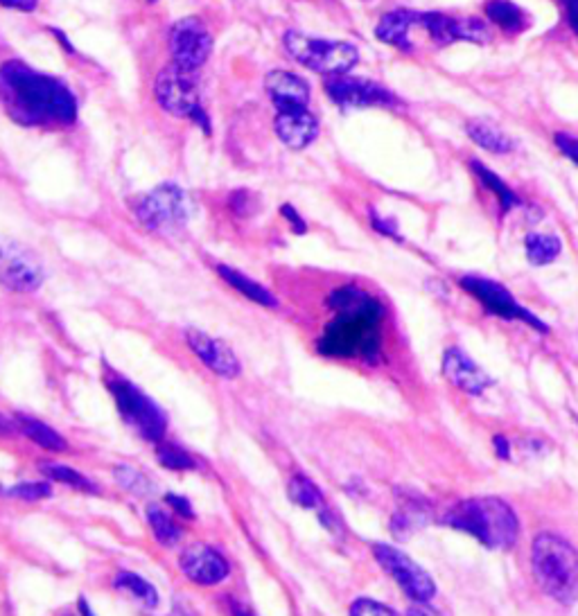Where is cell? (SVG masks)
Returning <instances> with one entry per match:
<instances>
[{
  "instance_id": "obj_32",
  "label": "cell",
  "mask_w": 578,
  "mask_h": 616,
  "mask_svg": "<svg viewBox=\"0 0 578 616\" xmlns=\"http://www.w3.org/2000/svg\"><path fill=\"white\" fill-rule=\"evenodd\" d=\"M116 479L122 483V488H127L134 495H147L152 490L150 481H147L143 474L136 472L134 468H127V465H120L116 468Z\"/></svg>"
},
{
  "instance_id": "obj_20",
  "label": "cell",
  "mask_w": 578,
  "mask_h": 616,
  "mask_svg": "<svg viewBox=\"0 0 578 616\" xmlns=\"http://www.w3.org/2000/svg\"><path fill=\"white\" fill-rule=\"evenodd\" d=\"M411 25H420V12L411 10H396L384 14L378 28H375V37L382 43H389V46H396L400 50H411L409 41V28Z\"/></svg>"
},
{
  "instance_id": "obj_18",
  "label": "cell",
  "mask_w": 578,
  "mask_h": 616,
  "mask_svg": "<svg viewBox=\"0 0 578 616\" xmlns=\"http://www.w3.org/2000/svg\"><path fill=\"white\" fill-rule=\"evenodd\" d=\"M265 84L271 102L276 104V111L308 109L310 86L303 77L289 73V70H271L265 77Z\"/></svg>"
},
{
  "instance_id": "obj_42",
  "label": "cell",
  "mask_w": 578,
  "mask_h": 616,
  "mask_svg": "<svg viewBox=\"0 0 578 616\" xmlns=\"http://www.w3.org/2000/svg\"><path fill=\"white\" fill-rule=\"evenodd\" d=\"M12 429H14V425L10 420H7L3 413H0V436H7V434H12Z\"/></svg>"
},
{
  "instance_id": "obj_23",
  "label": "cell",
  "mask_w": 578,
  "mask_h": 616,
  "mask_svg": "<svg viewBox=\"0 0 578 616\" xmlns=\"http://www.w3.org/2000/svg\"><path fill=\"white\" fill-rule=\"evenodd\" d=\"M484 12L488 19L504 32L515 34L527 28V12L515 3H511V0H488L484 5Z\"/></svg>"
},
{
  "instance_id": "obj_40",
  "label": "cell",
  "mask_w": 578,
  "mask_h": 616,
  "mask_svg": "<svg viewBox=\"0 0 578 616\" xmlns=\"http://www.w3.org/2000/svg\"><path fill=\"white\" fill-rule=\"evenodd\" d=\"M283 217L289 219V222H292V226H294V231H296V233H305L303 219L294 213V208H292V206H283Z\"/></svg>"
},
{
  "instance_id": "obj_6",
  "label": "cell",
  "mask_w": 578,
  "mask_h": 616,
  "mask_svg": "<svg viewBox=\"0 0 578 616\" xmlns=\"http://www.w3.org/2000/svg\"><path fill=\"white\" fill-rule=\"evenodd\" d=\"M197 70H186L179 66H165L156 77L154 95L163 111L174 118H188L208 131V118L199 102Z\"/></svg>"
},
{
  "instance_id": "obj_33",
  "label": "cell",
  "mask_w": 578,
  "mask_h": 616,
  "mask_svg": "<svg viewBox=\"0 0 578 616\" xmlns=\"http://www.w3.org/2000/svg\"><path fill=\"white\" fill-rule=\"evenodd\" d=\"M10 497L16 499H25V501H37V499H46L52 495V488L48 486L46 481H32V483H19V486H12L5 490Z\"/></svg>"
},
{
  "instance_id": "obj_16",
  "label": "cell",
  "mask_w": 578,
  "mask_h": 616,
  "mask_svg": "<svg viewBox=\"0 0 578 616\" xmlns=\"http://www.w3.org/2000/svg\"><path fill=\"white\" fill-rule=\"evenodd\" d=\"M186 339L192 352L201 359V364L208 366L215 375L226 377V380H233V377L240 375L238 357L233 355V350L226 346V343L208 337V334L201 330H188Z\"/></svg>"
},
{
  "instance_id": "obj_3",
  "label": "cell",
  "mask_w": 578,
  "mask_h": 616,
  "mask_svg": "<svg viewBox=\"0 0 578 616\" xmlns=\"http://www.w3.org/2000/svg\"><path fill=\"white\" fill-rule=\"evenodd\" d=\"M443 524L479 540L486 549L504 551L520 538V519L499 497H470L443 515Z\"/></svg>"
},
{
  "instance_id": "obj_15",
  "label": "cell",
  "mask_w": 578,
  "mask_h": 616,
  "mask_svg": "<svg viewBox=\"0 0 578 616\" xmlns=\"http://www.w3.org/2000/svg\"><path fill=\"white\" fill-rule=\"evenodd\" d=\"M179 567L183 576L197 585H217L229 576V562L220 551L206 547V544H192V547L183 549Z\"/></svg>"
},
{
  "instance_id": "obj_45",
  "label": "cell",
  "mask_w": 578,
  "mask_h": 616,
  "mask_svg": "<svg viewBox=\"0 0 578 616\" xmlns=\"http://www.w3.org/2000/svg\"><path fill=\"white\" fill-rule=\"evenodd\" d=\"M80 614H82V616H95V614L91 612L89 603H86V598H80Z\"/></svg>"
},
{
  "instance_id": "obj_39",
  "label": "cell",
  "mask_w": 578,
  "mask_h": 616,
  "mask_svg": "<svg viewBox=\"0 0 578 616\" xmlns=\"http://www.w3.org/2000/svg\"><path fill=\"white\" fill-rule=\"evenodd\" d=\"M565 10H567L569 28L578 34V0H565Z\"/></svg>"
},
{
  "instance_id": "obj_28",
  "label": "cell",
  "mask_w": 578,
  "mask_h": 616,
  "mask_svg": "<svg viewBox=\"0 0 578 616\" xmlns=\"http://www.w3.org/2000/svg\"><path fill=\"white\" fill-rule=\"evenodd\" d=\"M147 522H150L154 538L159 540L163 547H174V544H179L181 540V531L179 526L172 522V517L161 510L159 506H150L147 508Z\"/></svg>"
},
{
  "instance_id": "obj_36",
  "label": "cell",
  "mask_w": 578,
  "mask_h": 616,
  "mask_svg": "<svg viewBox=\"0 0 578 616\" xmlns=\"http://www.w3.org/2000/svg\"><path fill=\"white\" fill-rule=\"evenodd\" d=\"M371 219H373V226L378 228V231H380L382 235H389V237H393V240H400L396 224L387 222V219H382V217H378V213H371Z\"/></svg>"
},
{
  "instance_id": "obj_43",
  "label": "cell",
  "mask_w": 578,
  "mask_h": 616,
  "mask_svg": "<svg viewBox=\"0 0 578 616\" xmlns=\"http://www.w3.org/2000/svg\"><path fill=\"white\" fill-rule=\"evenodd\" d=\"M495 445L499 447V456H502V459H506V456H509V443H506L504 438H495Z\"/></svg>"
},
{
  "instance_id": "obj_27",
  "label": "cell",
  "mask_w": 578,
  "mask_h": 616,
  "mask_svg": "<svg viewBox=\"0 0 578 616\" xmlns=\"http://www.w3.org/2000/svg\"><path fill=\"white\" fill-rule=\"evenodd\" d=\"M470 167H472V170H475L477 179H479L481 183H484V186L497 197L499 206H502L504 213H509V210H513L515 206H520L518 195H515V192H513L509 186H506V183H504L502 179H499V176H497L493 170H488L486 165H481V163H477V161H472Z\"/></svg>"
},
{
  "instance_id": "obj_25",
  "label": "cell",
  "mask_w": 578,
  "mask_h": 616,
  "mask_svg": "<svg viewBox=\"0 0 578 616\" xmlns=\"http://www.w3.org/2000/svg\"><path fill=\"white\" fill-rule=\"evenodd\" d=\"M524 246H527V258L536 267H545V264L554 262L560 251H563V244H560L558 237L554 235H540V233H529L524 237Z\"/></svg>"
},
{
  "instance_id": "obj_2",
  "label": "cell",
  "mask_w": 578,
  "mask_h": 616,
  "mask_svg": "<svg viewBox=\"0 0 578 616\" xmlns=\"http://www.w3.org/2000/svg\"><path fill=\"white\" fill-rule=\"evenodd\" d=\"M335 319L321 337V352L332 357H355L375 362L382 348L384 310L380 301L359 287H341L330 296Z\"/></svg>"
},
{
  "instance_id": "obj_13",
  "label": "cell",
  "mask_w": 578,
  "mask_h": 616,
  "mask_svg": "<svg viewBox=\"0 0 578 616\" xmlns=\"http://www.w3.org/2000/svg\"><path fill=\"white\" fill-rule=\"evenodd\" d=\"M330 100L341 109H364V107H396L398 100L389 88L369 82V79L337 75L326 82Z\"/></svg>"
},
{
  "instance_id": "obj_19",
  "label": "cell",
  "mask_w": 578,
  "mask_h": 616,
  "mask_svg": "<svg viewBox=\"0 0 578 616\" xmlns=\"http://www.w3.org/2000/svg\"><path fill=\"white\" fill-rule=\"evenodd\" d=\"M274 129L289 149H305L319 136V120L310 109L278 111Z\"/></svg>"
},
{
  "instance_id": "obj_14",
  "label": "cell",
  "mask_w": 578,
  "mask_h": 616,
  "mask_svg": "<svg viewBox=\"0 0 578 616\" xmlns=\"http://www.w3.org/2000/svg\"><path fill=\"white\" fill-rule=\"evenodd\" d=\"M420 25L439 46H448V43L454 41L486 43L490 39L488 25L479 19H461V16L441 12H425L420 14Z\"/></svg>"
},
{
  "instance_id": "obj_11",
  "label": "cell",
  "mask_w": 578,
  "mask_h": 616,
  "mask_svg": "<svg viewBox=\"0 0 578 616\" xmlns=\"http://www.w3.org/2000/svg\"><path fill=\"white\" fill-rule=\"evenodd\" d=\"M43 283V264L28 246L16 240H0V285L10 292L30 294Z\"/></svg>"
},
{
  "instance_id": "obj_1",
  "label": "cell",
  "mask_w": 578,
  "mask_h": 616,
  "mask_svg": "<svg viewBox=\"0 0 578 616\" xmlns=\"http://www.w3.org/2000/svg\"><path fill=\"white\" fill-rule=\"evenodd\" d=\"M0 102L7 116L25 127H68L77 120L70 88L23 61L0 66Z\"/></svg>"
},
{
  "instance_id": "obj_4",
  "label": "cell",
  "mask_w": 578,
  "mask_h": 616,
  "mask_svg": "<svg viewBox=\"0 0 578 616\" xmlns=\"http://www.w3.org/2000/svg\"><path fill=\"white\" fill-rule=\"evenodd\" d=\"M531 567L538 587L556 603H578V549L556 533L536 535Z\"/></svg>"
},
{
  "instance_id": "obj_29",
  "label": "cell",
  "mask_w": 578,
  "mask_h": 616,
  "mask_svg": "<svg viewBox=\"0 0 578 616\" xmlns=\"http://www.w3.org/2000/svg\"><path fill=\"white\" fill-rule=\"evenodd\" d=\"M116 587L125 589L131 596H136L138 601H143L147 607L159 605V592H156L152 583H147L145 578H140L138 574H131V571H122L116 578Z\"/></svg>"
},
{
  "instance_id": "obj_12",
  "label": "cell",
  "mask_w": 578,
  "mask_h": 616,
  "mask_svg": "<svg viewBox=\"0 0 578 616\" xmlns=\"http://www.w3.org/2000/svg\"><path fill=\"white\" fill-rule=\"evenodd\" d=\"M213 50V39L204 21L188 16L172 25L170 30V57L172 64L186 70H197L206 64Z\"/></svg>"
},
{
  "instance_id": "obj_10",
  "label": "cell",
  "mask_w": 578,
  "mask_h": 616,
  "mask_svg": "<svg viewBox=\"0 0 578 616\" xmlns=\"http://www.w3.org/2000/svg\"><path fill=\"white\" fill-rule=\"evenodd\" d=\"M459 285L461 289H466L472 298H477L486 312L499 316V319L522 321V323L531 325V328H536L538 332H549L547 325L542 323L536 314H531L527 307H522L518 301H515V296L509 292V289L495 283V280L479 278V276H463L459 280Z\"/></svg>"
},
{
  "instance_id": "obj_7",
  "label": "cell",
  "mask_w": 578,
  "mask_h": 616,
  "mask_svg": "<svg viewBox=\"0 0 578 616\" xmlns=\"http://www.w3.org/2000/svg\"><path fill=\"white\" fill-rule=\"evenodd\" d=\"M136 215L143 226L156 233H172L188 222L190 204L186 192L177 186H159L138 199Z\"/></svg>"
},
{
  "instance_id": "obj_35",
  "label": "cell",
  "mask_w": 578,
  "mask_h": 616,
  "mask_svg": "<svg viewBox=\"0 0 578 616\" xmlns=\"http://www.w3.org/2000/svg\"><path fill=\"white\" fill-rule=\"evenodd\" d=\"M556 145L560 152L569 158V161L578 165V138L569 136V134H556Z\"/></svg>"
},
{
  "instance_id": "obj_34",
  "label": "cell",
  "mask_w": 578,
  "mask_h": 616,
  "mask_svg": "<svg viewBox=\"0 0 578 616\" xmlns=\"http://www.w3.org/2000/svg\"><path fill=\"white\" fill-rule=\"evenodd\" d=\"M350 616H400L398 612H393L391 607L384 603L373 601V598H357V601L350 605Z\"/></svg>"
},
{
  "instance_id": "obj_22",
  "label": "cell",
  "mask_w": 578,
  "mask_h": 616,
  "mask_svg": "<svg viewBox=\"0 0 578 616\" xmlns=\"http://www.w3.org/2000/svg\"><path fill=\"white\" fill-rule=\"evenodd\" d=\"M217 274H220V276L226 280V283H229L233 289H238V292H240L242 296L251 298L253 303L265 305V307H278L276 296L271 294L269 289H265L260 283H256V280H251L249 276L240 274L238 269L226 267V264H220V267H217Z\"/></svg>"
},
{
  "instance_id": "obj_8",
  "label": "cell",
  "mask_w": 578,
  "mask_h": 616,
  "mask_svg": "<svg viewBox=\"0 0 578 616\" xmlns=\"http://www.w3.org/2000/svg\"><path fill=\"white\" fill-rule=\"evenodd\" d=\"M373 556L414 603H429L436 596L434 578L407 553L391 547V544H375Z\"/></svg>"
},
{
  "instance_id": "obj_9",
  "label": "cell",
  "mask_w": 578,
  "mask_h": 616,
  "mask_svg": "<svg viewBox=\"0 0 578 616\" xmlns=\"http://www.w3.org/2000/svg\"><path fill=\"white\" fill-rule=\"evenodd\" d=\"M109 389L113 393V398H116L122 418H125L145 440L159 443L165 434L163 411L156 407L143 391H138L134 384H129L125 380L111 382Z\"/></svg>"
},
{
  "instance_id": "obj_30",
  "label": "cell",
  "mask_w": 578,
  "mask_h": 616,
  "mask_svg": "<svg viewBox=\"0 0 578 616\" xmlns=\"http://www.w3.org/2000/svg\"><path fill=\"white\" fill-rule=\"evenodd\" d=\"M41 472L46 474V477L55 479L59 483H66V486L75 488V490H82V492H95V490H98V488H95V483H91L89 479H86L84 474L75 472L73 468H66V465L46 463V465H41Z\"/></svg>"
},
{
  "instance_id": "obj_44",
  "label": "cell",
  "mask_w": 578,
  "mask_h": 616,
  "mask_svg": "<svg viewBox=\"0 0 578 616\" xmlns=\"http://www.w3.org/2000/svg\"><path fill=\"white\" fill-rule=\"evenodd\" d=\"M233 616H253V614L247 610V607L233 603Z\"/></svg>"
},
{
  "instance_id": "obj_31",
  "label": "cell",
  "mask_w": 578,
  "mask_h": 616,
  "mask_svg": "<svg viewBox=\"0 0 578 616\" xmlns=\"http://www.w3.org/2000/svg\"><path fill=\"white\" fill-rule=\"evenodd\" d=\"M159 461L163 468L168 470H192L195 468V461H192V456L188 452H183L181 447L177 445H159Z\"/></svg>"
},
{
  "instance_id": "obj_17",
  "label": "cell",
  "mask_w": 578,
  "mask_h": 616,
  "mask_svg": "<svg viewBox=\"0 0 578 616\" xmlns=\"http://www.w3.org/2000/svg\"><path fill=\"white\" fill-rule=\"evenodd\" d=\"M443 375L450 384L468 395H481L493 380L472 362L461 348H448L443 355Z\"/></svg>"
},
{
  "instance_id": "obj_24",
  "label": "cell",
  "mask_w": 578,
  "mask_h": 616,
  "mask_svg": "<svg viewBox=\"0 0 578 616\" xmlns=\"http://www.w3.org/2000/svg\"><path fill=\"white\" fill-rule=\"evenodd\" d=\"M14 420H16L14 425L19 427L30 440H34V443H37L39 447H43V450H50V452H64L66 450V440L61 438L55 429L43 425L41 420L23 416V413H19V416H16Z\"/></svg>"
},
{
  "instance_id": "obj_38",
  "label": "cell",
  "mask_w": 578,
  "mask_h": 616,
  "mask_svg": "<svg viewBox=\"0 0 578 616\" xmlns=\"http://www.w3.org/2000/svg\"><path fill=\"white\" fill-rule=\"evenodd\" d=\"M0 5L10 7V10H19V12H32V10H37L39 0H0Z\"/></svg>"
},
{
  "instance_id": "obj_37",
  "label": "cell",
  "mask_w": 578,
  "mask_h": 616,
  "mask_svg": "<svg viewBox=\"0 0 578 616\" xmlns=\"http://www.w3.org/2000/svg\"><path fill=\"white\" fill-rule=\"evenodd\" d=\"M165 501H168V504L177 510L179 515H183V517H195V513H192V506H190V501L188 499H183V497H179V495H168L165 497Z\"/></svg>"
},
{
  "instance_id": "obj_26",
  "label": "cell",
  "mask_w": 578,
  "mask_h": 616,
  "mask_svg": "<svg viewBox=\"0 0 578 616\" xmlns=\"http://www.w3.org/2000/svg\"><path fill=\"white\" fill-rule=\"evenodd\" d=\"M287 495L294 501V504H299L303 508L321 510V515L326 513V501H323L321 490L317 488V483L305 477V474H294L287 486Z\"/></svg>"
},
{
  "instance_id": "obj_5",
  "label": "cell",
  "mask_w": 578,
  "mask_h": 616,
  "mask_svg": "<svg viewBox=\"0 0 578 616\" xmlns=\"http://www.w3.org/2000/svg\"><path fill=\"white\" fill-rule=\"evenodd\" d=\"M285 48L301 66L328 77L346 75L359 61V52L350 43L314 39L303 32H287Z\"/></svg>"
},
{
  "instance_id": "obj_41",
  "label": "cell",
  "mask_w": 578,
  "mask_h": 616,
  "mask_svg": "<svg viewBox=\"0 0 578 616\" xmlns=\"http://www.w3.org/2000/svg\"><path fill=\"white\" fill-rule=\"evenodd\" d=\"M407 616H441L436 610H432L427 603H416L411 610L407 612Z\"/></svg>"
},
{
  "instance_id": "obj_21",
  "label": "cell",
  "mask_w": 578,
  "mask_h": 616,
  "mask_svg": "<svg viewBox=\"0 0 578 616\" xmlns=\"http://www.w3.org/2000/svg\"><path fill=\"white\" fill-rule=\"evenodd\" d=\"M466 134L475 145L493 154H509L515 149V140L504 134L502 129L495 127L493 122L486 120H472L466 125Z\"/></svg>"
}]
</instances>
